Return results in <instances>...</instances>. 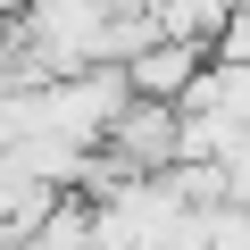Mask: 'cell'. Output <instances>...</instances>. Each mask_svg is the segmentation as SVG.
<instances>
[{
  "instance_id": "6da1fadb",
  "label": "cell",
  "mask_w": 250,
  "mask_h": 250,
  "mask_svg": "<svg viewBox=\"0 0 250 250\" xmlns=\"http://www.w3.org/2000/svg\"><path fill=\"white\" fill-rule=\"evenodd\" d=\"M208 42H184V34H159V42H142L134 59H125V83H134V100H167V108H184L192 92H200V75H208Z\"/></svg>"
}]
</instances>
